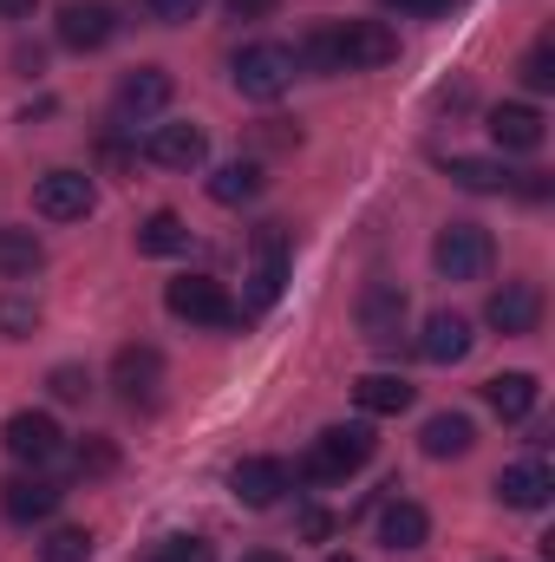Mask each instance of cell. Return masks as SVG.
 <instances>
[{
	"instance_id": "obj_1",
	"label": "cell",
	"mask_w": 555,
	"mask_h": 562,
	"mask_svg": "<svg viewBox=\"0 0 555 562\" xmlns=\"http://www.w3.org/2000/svg\"><path fill=\"white\" fill-rule=\"evenodd\" d=\"M294 59L320 79H340V72H380L399 59V33L386 20H333V26H314Z\"/></svg>"
},
{
	"instance_id": "obj_2",
	"label": "cell",
	"mask_w": 555,
	"mask_h": 562,
	"mask_svg": "<svg viewBox=\"0 0 555 562\" xmlns=\"http://www.w3.org/2000/svg\"><path fill=\"white\" fill-rule=\"evenodd\" d=\"M366 464H373V425H327V431L307 445L301 477H307V484H347V477L366 471Z\"/></svg>"
},
{
	"instance_id": "obj_3",
	"label": "cell",
	"mask_w": 555,
	"mask_h": 562,
	"mask_svg": "<svg viewBox=\"0 0 555 562\" xmlns=\"http://www.w3.org/2000/svg\"><path fill=\"white\" fill-rule=\"evenodd\" d=\"M294 72H301L294 46H275V40H256V46H242V53L229 59V86H236L242 99H256V105L281 99V92L294 86Z\"/></svg>"
},
{
	"instance_id": "obj_4",
	"label": "cell",
	"mask_w": 555,
	"mask_h": 562,
	"mask_svg": "<svg viewBox=\"0 0 555 562\" xmlns=\"http://www.w3.org/2000/svg\"><path fill=\"white\" fill-rule=\"evenodd\" d=\"M431 262H438L444 281H484L490 262H497V243H490L484 223H444L431 236Z\"/></svg>"
},
{
	"instance_id": "obj_5",
	"label": "cell",
	"mask_w": 555,
	"mask_h": 562,
	"mask_svg": "<svg viewBox=\"0 0 555 562\" xmlns=\"http://www.w3.org/2000/svg\"><path fill=\"white\" fill-rule=\"evenodd\" d=\"M163 307L177 321H190V327H236L242 321V307L229 301V288L216 276H177L163 288Z\"/></svg>"
},
{
	"instance_id": "obj_6",
	"label": "cell",
	"mask_w": 555,
	"mask_h": 562,
	"mask_svg": "<svg viewBox=\"0 0 555 562\" xmlns=\"http://www.w3.org/2000/svg\"><path fill=\"white\" fill-rule=\"evenodd\" d=\"M406 321H412V294L386 276L366 281V294H360V334H366L380 353H393V347L406 340Z\"/></svg>"
},
{
	"instance_id": "obj_7",
	"label": "cell",
	"mask_w": 555,
	"mask_h": 562,
	"mask_svg": "<svg viewBox=\"0 0 555 562\" xmlns=\"http://www.w3.org/2000/svg\"><path fill=\"white\" fill-rule=\"evenodd\" d=\"M281 288H287V229L281 223H262L249 236V307H275Z\"/></svg>"
},
{
	"instance_id": "obj_8",
	"label": "cell",
	"mask_w": 555,
	"mask_h": 562,
	"mask_svg": "<svg viewBox=\"0 0 555 562\" xmlns=\"http://www.w3.org/2000/svg\"><path fill=\"white\" fill-rule=\"evenodd\" d=\"M0 445H7V458H13V464L46 471V464L66 451V431H59L53 413H13V419L0 425Z\"/></svg>"
},
{
	"instance_id": "obj_9",
	"label": "cell",
	"mask_w": 555,
	"mask_h": 562,
	"mask_svg": "<svg viewBox=\"0 0 555 562\" xmlns=\"http://www.w3.org/2000/svg\"><path fill=\"white\" fill-rule=\"evenodd\" d=\"M92 203H99V190H92L86 170H46V177L33 183V210H39L46 223H86Z\"/></svg>"
},
{
	"instance_id": "obj_10",
	"label": "cell",
	"mask_w": 555,
	"mask_h": 562,
	"mask_svg": "<svg viewBox=\"0 0 555 562\" xmlns=\"http://www.w3.org/2000/svg\"><path fill=\"white\" fill-rule=\"evenodd\" d=\"M287 491H294V471H287L281 458H242V464L229 471V497H236L242 510H275Z\"/></svg>"
},
{
	"instance_id": "obj_11",
	"label": "cell",
	"mask_w": 555,
	"mask_h": 562,
	"mask_svg": "<svg viewBox=\"0 0 555 562\" xmlns=\"http://www.w3.org/2000/svg\"><path fill=\"white\" fill-rule=\"evenodd\" d=\"M484 321H490L503 340H517V334H536V321H543V288H536V281H503V288H490V301H484Z\"/></svg>"
},
{
	"instance_id": "obj_12",
	"label": "cell",
	"mask_w": 555,
	"mask_h": 562,
	"mask_svg": "<svg viewBox=\"0 0 555 562\" xmlns=\"http://www.w3.org/2000/svg\"><path fill=\"white\" fill-rule=\"evenodd\" d=\"M170 72L163 66H138V72H125L118 79V92H112V112H118V125H144V119H157L163 105H170Z\"/></svg>"
},
{
	"instance_id": "obj_13",
	"label": "cell",
	"mask_w": 555,
	"mask_h": 562,
	"mask_svg": "<svg viewBox=\"0 0 555 562\" xmlns=\"http://www.w3.org/2000/svg\"><path fill=\"white\" fill-rule=\"evenodd\" d=\"M112 386H118V400L125 406H157V386H163V353L157 347H118V360H112Z\"/></svg>"
},
{
	"instance_id": "obj_14",
	"label": "cell",
	"mask_w": 555,
	"mask_h": 562,
	"mask_svg": "<svg viewBox=\"0 0 555 562\" xmlns=\"http://www.w3.org/2000/svg\"><path fill=\"white\" fill-rule=\"evenodd\" d=\"M112 33H118V13L105 0H66L59 7V46L66 53H99V46H112Z\"/></svg>"
},
{
	"instance_id": "obj_15",
	"label": "cell",
	"mask_w": 555,
	"mask_h": 562,
	"mask_svg": "<svg viewBox=\"0 0 555 562\" xmlns=\"http://www.w3.org/2000/svg\"><path fill=\"white\" fill-rule=\"evenodd\" d=\"M144 157L157 170H203L209 138H203V125H150L144 132Z\"/></svg>"
},
{
	"instance_id": "obj_16",
	"label": "cell",
	"mask_w": 555,
	"mask_h": 562,
	"mask_svg": "<svg viewBox=\"0 0 555 562\" xmlns=\"http://www.w3.org/2000/svg\"><path fill=\"white\" fill-rule=\"evenodd\" d=\"M471 347H477V334H471L464 314H451V307L424 314V327H418V360H431V367H457Z\"/></svg>"
},
{
	"instance_id": "obj_17",
	"label": "cell",
	"mask_w": 555,
	"mask_h": 562,
	"mask_svg": "<svg viewBox=\"0 0 555 562\" xmlns=\"http://www.w3.org/2000/svg\"><path fill=\"white\" fill-rule=\"evenodd\" d=\"M59 497H66V491H59L46 471H20V477L0 484V510H7L13 524H46V517L59 510Z\"/></svg>"
},
{
	"instance_id": "obj_18",
	"label": "cell",
	"mask_w": 555,
	"mask_h": 562,
	"mask_svg": "<svg viewBox=\"0 0 555 562\" xmlns=\"http://www.w3.org/2000/svg\"><path fill=\"white\" fill-rule=\"evenodd\" d=\"M555 497V477L543 458H523V464H503L497 471V504L503 510H543Z\"/></svg>"
},
{
	"instance_id": "obj_19",
	"label": "cell",
	"mask_w": 555,
	"mask_h": 562,
	"mask_svg": "<svg viewBox=\"0 0 555 562\" xmlns=\"http://www.w3.org/2000/svg\"><path fill=\"white\" fill-rule=\"evenodd\" d=\"M543 132H550V119H543L536 105H523V99H510V105L490 112V144H497V150L530 157V150H543Z\"/></svg>"
},
{
	"instance_id": "obj_20",
	"label": "cell",
	"mask_w": 555,
	"mask_h": 562,
	"mask_svg": "<svg viewBox=\"0 0 555 562\" xmlns=\"http://www.w3.org/2000/svg\"><path fill=\"white\" fill-rule=\"evenodd\" d=\"M536 400H543L536 373H497V380H484V406H490L503 425H523L530 413H536Z\"/></svg>"
},
{
	"instance_id": "obj_21",
	"label": "cell",
	"mask_w": 555,
	"mask_h": 562,
	"mask_svg": "<svg viewBox=\"0 0 555 562\" xmlns=\"http://www.w3.org/2000/svg\"><path fill=\"white\" fill-rule=\"evenodd\" d=\"M353 406L366 419H399L412 406V380H399V373H360L353 380Z\"/></svg>"
},
{
	"instance_id": "obj_22",
	"label": "cell",
	"mask_w": 555,
	"mask_h": 562,
	"mask_svg": "<svg viewBox=\"0 0 555 562\" xmlns=\"http://www.w3.org/2000/svg\"><path fill=\"white\" fill-rule=\"evenodd\" d=\"M444 177H451L457 190H477V196L517 190V170H510L503 157H444Z\"/></svg>"
},
{
	"instance_id": "obj_23",
	"label": "cell",
	"mask_w": 555,
	"mask_h": 562,
	"mask_svg": "<svg viewBox=\"0 0 555 562\" xmlns=\"http://www.w3.org/2000/svg\"><path fill=\"white\" fill-rule=\"evenodd\" d=\"M431 537V517H424V504L412 497H393V504H380V543L386 550H418Z\"/></svg>"
},
{
	"instance_id": "obj_24",
	"label": "cell",
	"mask_w": 555,
	"mask_h": 562,
	"mask_svg": "<svg viewBox=\"0 0 555 562\" xmlns=\"http://www.w3.org/2000/svg\"><path fill=\"white\" fill-rule=\"evenodd\" d=\"M262 164H249V157H236V164H216L209 170V196L223 203V210H236V203H256L262 196Z\"/></svg>"
},
{
	"instance_id": "obj_25",
	"label": "cell",
	"mask_w": 555,
	"mask_h": 562,
	"mask_svg": "<svg viewBox=\"0 0 555 562\" xmlns=\"http://www.w3.org/2000/svg\"><path fill=\"white\" fill-rule=\"evenodd\" d=\"M418 445H424V458H464L477 445V425L464 419V413H431L424 431H418Z\"/></svg>"
},
{
	"instance_id": "obj_26",
	"label": "cell",
	"mask_w": 555,
	"mask_h": 562,
	"mask_svg": "<svg viewBox=\"0 0 555 562\" xmlns=\"http://www.w3.org/2000/svg\"><path fill=\"white\" fill-rule=\"evenodd\" d=\"M46 269V243L33 236V229H0V281H26Z\"/></svg>"
},
{
	"instance_id": "obj_27",
	"label": "cell",
	"mask_w": 555,
	"mask_h": 562,
	"mask_svg": "<svg viewBox=\"0 0 555 562\" xmlns=\"http://www.w3.org/2000/svg\"><path fill=\"white\" fill-rule=\"evenodd\" d=\"M190 249V223L177 210H157L138 223V256H183Z\"/></svg>"
},
{
	"instance_id": "obj_28",
	"label": "cell",
	"mask_w": 555,
	"mask_h": 562,
	"mask_svg": "<svg viewBox=\"0 0 555 562\" xmlns=\"http://www.w3.org/2000/svg\"><path fill=\"white\" fill-rule=\"evenodd\" d=\"M46 393H53L59 406H86V400H92V373L66 360V367H53V373H46Z\"/></svg>"
},
{
	"instance_id": "obj_29",
	"label": "cell",
	"mask_w": 555,
	"mask_h": 562,
	"mask_svg": "<svg viewBox=\"0 0 555 562\" xmlns=\"http://www.w3.org/2000/svg\"><path fill=\"white\" fill-rule=\"evenodd\" d=\"M39 327V301L33 294H0V334L7 340H26Z\"/></svg>"
},
{
	"instance_id": "obj_30",
	"label": "cell",
	"mask_w": 555,
	"mask_h": 562,
	"mask_svg": "<svg viewBox=\"0 0 555 562\" xmlns=\"http://www.w3.org/2000/svg\"><path fill=\"white\" fill-rule=\"evenodd\" d=\"M150 562H216V543L209 537H157Z\"/></svg>"
},
{
	"instance_id": "obj_31",
	"label": "cell",
	"mask_w": 555,
	"mask_h": 562,
	"mask_svg": "<svg viewBox=\"0 0 555 562\" xmlns=\"http://www.w3.org/2000/svg\"><path fill=\"white\" fill-rule=\"evenodd\" d=\"M72 464H79V477H105V471H118V445L112 438H79Z\"/></svg>"
},
{
	"instance_id": "obj_32",
	"label": "cell",
	"mask_w": 555,
	"mask_h": 562,
	"mask_svg": "<svg viewBox=\"0 0 555 562\" xmlns=\"http://www.w3.org/2000/svg\"><path fill=\"white\" fill-rule=\"evenodd\" d=\"M39 562H92V537L66 524V530H53V537L39 543Z\"/></svg>"
},
{
	"instance_id": "obj_33",
	"label": "cell",
	"mask_w": 555,
	"mask_h": 562,
	"mask_svg": "<svg viewBox=\"0 0 555 562\" xmlns=\"http://www.w3.org/2000/svg\"><path fill=\"white\" fill-rule=\"evenodd\" d=\"M523 86H530V92H550V86H555V40H550V33L523 53Z\"/></svg>"
},
{
	"instance_id": "obj_34",
	"label": "cell",
	"mask_w": 555,
	"mask_h": 562,
	"mask_svg": "<svg viewBox=\"0 0 555 562\" xmlns=\"http://www.w3.org/2000/svg\"><path fill=\"white\" fill-rule=\"evenodd\" d=\"M144 13H150L157 26H183V20L203 13V0H144Z\"/></svg>"
},
{
	"instance_id": "obj_35",
	"label": "cell",
	"mask_w": 555,
	"mask_h": 562,
	"mask_svg": "<svg viewBox=\"0 0 555 562\" xmlns=\"http://www.w3.org/2000/svg\"><path fill=\"white\" fill-rule=\"evenodd\" d=\"M380 7H393V13H406V20H438V13H451V0H380Z\"/></svg>"
},
{
	"instance_id": "obj_36",
	"label": "cell",
	"mask_w": 555,
	"mask_h": 562,
	"mask_svg": "<svg viewBox=\"0 0 555 562\" xmlns=\"http://www.w3.org/2000/svg\"><path fill=\"white\" fill-rule=\"evenodd\" d=\"M229 7V20H275L281 0H223Z\"/></svg>"
},
{
	"instance_id": "obj_37",
	"label": "cell",
	"mask_w": 555,
	"mask_h": 562,
	"mask_svg": "<svg viewBox=\"0 0 555 562\" xmlns=\"http://www.w3.org/2000/svg\"><path fill=\"white\" fill-rule=\"evenodd\" d=\"M464 105H471V86H444L438 92V112H464Z\"/></svg>"
},
{
	"instance_id": "obj_38",
	"label": "cell",
	"mask_w": 555,
	"mask_h": 562,
	"mask_svg": "<svg viewBox=\"0 0 555 562\" xmlns=\"http://www.w3.org/2000/svg\"><path fill=\"white\" fill-rule=\"evenodd\" d=\"M33 7H39V0H0V20H26Z\"/></svg>"
},
{
	"instance_id": "obj_39",
	"label": "cell",
	"mask_w": 555,
	"mask_h": 562,
	"mask_svg": "<svg viewBox=\"0 0 555 562\" xmlns=\"http://www.w3.org/2000/svg\"><path fill=\"white\" fill-rule=\"evenodd\" d=\"M242 562H287V557H275V550H249Z\"/></svg>"
},
{
	"instance_id": "obj_40",
	"label": "cell",
	"mask_w": 555,
	"mask_h": 562,
	"mask_svg": "<svg viewBox=\"0 0 555 562\" xmlns=\"http://www.w3.org/2000/svg\"><path fill=\"white\" fill-rule=\"evenodd\" d=\"M327 562H360V557H347V550H340V557H327Z\"/></svg>"
},
{
	"instance_id": "obj_41",
	"label": "cell",
	"mask_w": 555,
	"mask_h": 562,
	"mask_svg": "<svg viewBox=\"0 0 555 562\" xmlns=\"http://www.w3.org/2000/svg\"><path fill=\"white\" fill-rule=\"evenodd\" d=\"M503 562H510V557H503Z\"/></svg>"
}]
</instances>
